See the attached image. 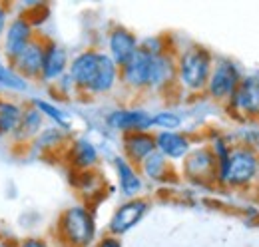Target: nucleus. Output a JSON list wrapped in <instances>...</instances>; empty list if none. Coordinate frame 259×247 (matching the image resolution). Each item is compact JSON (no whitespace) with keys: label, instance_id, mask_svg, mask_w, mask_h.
<instances>
[{"label":"nucleus","instance_id":"cd10ccee","mask_svg":"<svg viewBox=\"0 0 259 247\" xmlns=\"http://www.w3.org/2000/svg\"><path fill=\"white\" fill-rule=\"evenodd\" d=\"M140 50H144L152 56H160V54L176 50V44L171 42V38L167 34H156V36H146L144 40H140Z\"/></svg>","mask_w":259,"mask_h":247},{"label":"nucleus","instance_id":"4468645a","mask_svg":"<svg viewBox=\"0 0 259 247\" xmlns=\"http://www.w3.org/2000/svg\"><path fill=\"white\" fill-rule=\"evenodd\" d=\"M148 94L162 98L176 94V50L154 56Z\"/></svg>","mask_w":259,"mask_h":247},{"label":"nucleus","instance_id":"f03ea898","mask_svg":"<svg viewBox=\"0 0 259 247\" xmlns=\"http://www.w3.org/2000/svg\"><path fill=\"white\" fill-rule=\"evenodd\" d=\"M215 56L201 44H186L176 48V94L199 98L205 92Z\"/></svg>","mask_w":259,"mask_h":247},{"label":"nucleus","instance_id":"b1692460","mask_svg":"<svg viewBox=\"0 0 259 247\" xmlns=\"http://www.w3.org/2000/svg\"><path fill=\"white\" fill-rule=\"evenodd\" d=\"M24 104L14 100L12 96H0V140H12Z\"/></svg>","mask_w":259,"mask_h":247},{"label":"nucleus","instance_id":"7ed1b4c3","mask_svg":"<svg viewBox=\"0 0 259 247\" xmlns=\"http://www.w3.org/2000/svg\"><path fill=\"white\" fill-rule=\"evenodd\" d=\"M259 180V152L243 144H233L224 161L218 163L215 187L226 191H253Z\"/></svg>","mask_w":259,"mask_h":247},{"label":"nucleus","instance_id":"f704fd0d","mask_svg":"<svg viewBox=\"0 0 259 247\" xmlns=\"http://www.w3.org/2000/svg\"><path fill=\"white\" fill-rule=\"evenodd\" d=\"M6 58H4V54H2V50H0V64H6Z\"/></svg>","mask_w":259,"mask_h":247},{"label":"nucleus","instance_id":"4c0bfd02","mask_svg":"<svg viewBox=\"0 0 259 247\" xmlns=\"http://www.w3.org/2000/svg\"><path fill=\"white\" fill-rule=\"evenodd\" d=\"M0 241H2V235H0Z\"/></svg>","mask_w":259,"mask_h":247},{"label":"nucleus","instance_id":"9b49d317","mask_svg":"<svg viewBox=\"0 0 259 247\" xmlns=\"http://www.w3.org/2000/svg\"><path fill=\"white\" fill-rule=\"evenodd\" d=\"M60 161H64L70 172H90L100 168L102 155L88 136H72Z\"/></svg>","mask_w":259,"mask_h":247},{"label":"nucleus","instance_id":"bb28decb","mask_svg":"<svg viewBox=\"0 0 259 247\" xmlns=\"http://www.w3.org/2000/svg\"><path fill=\"white\" fill-rule=\"evenodd\" d=\"M184 128V116L178 110L165 108L152 114V132H176Z\"/></svg>","mask_w":259,"mask_h":247},{"label":"nucleus","instance_id":"412c9836","mask_svg":"<svg viewBox=\"0 0 259 247\" xmlns=\"http://www.w3.org/2000/svg\"><path fill=\"white\" fill-rule=\"evenodd\" d=\"M46 128V120L42 118V114L36 110L32 102H26L24 108H22V116H20V122L18 128L12 136V146L14 148H20V150H28L30 144L38 138V134Z\"/></svg>","mask_w":259,"mask_h":247},{"label":"nucleus","instance_id":"f8f14e48","mask_svg":"<svg viewBox=\"0 0 259 247\" xmlns=\"http://www.w3.org/2000/svg\"><path fill=\"white\" fill-rule=\"evenodd\" d=\"M152 60L154 56L138 50V54L120 68V88L128 90L130 94L144 96L150 88V74H152Z\"/></svg>","mask_w":259,"mask_h":247},{"label":"nucleus","instance_id":"c9c22d12","mask_svg":"<svg viewBox=\"0 0 259 247\" xmlns=\"http://www.w3.org/2000/svg\"><path fill=\"white\" fill-rule=\"evenodd\" d=\"M255 195H257V199H259V180H257V187H255Z\"/></svg>","mask_w":259,"mask_h":247},{"label":"nucleus","instance_id":"39448f33","mask_svg":"<svg viewBox=\"0 0 259 247\" xmlns=\"http://www.w3.org/2000/svg\"><path fill=\"white\" fill-rule=\"evenodd\" d=\"M178 174L182 180L192 185L201 187H215L218 176V159L209 150L207 142H199L192 148V152L184 157V161L178 166Z\"/></svg>","mask_w":259,"mask_h":247},{"label":"nucleus","instance_id":"6ab92c4d","mask_svg":"<svg viewBox=\"0 0 259 247\" xmlns=\"http://www.w3.org/2000/svg\"><path fill=\"white\" fill-rule=\"evenodd\" d=\"M44 48H46V38L38 36L32 42L12 60L8 62L16 74H20L28 82H38L40 80V70H42V60H44Z\"/></svg>","mask_w":259,"mask_h":247},{"label":"nucleus","instance_id":"1a4fd4ad","mask_svg":"<svg viewBox=\"0 0 259 247\" xmlns=\"http://www.w3.org/2000/svg\"><path fill=\"white\" fill-rule=\"evenodd\" d=\"M104 124L120 136L134 132H152V112L144 106H116L106 112Z\"/></svg>","mask_w":259,"mask_h":247},{"label":"nucleus","instance_id":"a211bd4d","mask_svg":"<svg viewBox=\"0 0 259 247\" xmlns=\"http://www.w3.org/2000/svg\"><path fill=\"white\" fill-rule=\"evenodd\" d=\"M112 170H114V176H116L118 191L122 193L124 199L142 197L144 195L146 182H144L140 170L134 163H130L124 155L116 154L112 157Z\"/></svg>","mask_w":259,"mask_h":247},{"label":"nucleus","instance_id":"393cba45","mask_svg":"<svg viewBox=\"0 0 259 247\" xmlns=\"http://www.w3.org/2000/svg\"><path fill=\"white\" fill-rule=\"evenodd\" d=\"M32 104L36 106V110L42 114V118L46 122H50L52 126L66 130V132H72V116L62 110L58 104L50 102V100H42V98H34Z\"/></svg>","mask_w":259,"mask_h":247},{"label":"nucleus","instance_id":"dca6fc26","mask_svg":"<svg viewBox=\"0 0 259 247\" xmlns=\"http://www.w3.org/2000/svg\"><path fill=\"white\" fill-rule=\"evenodd\" d=\"M70 52L56 40L46 38V48H44V60H42V70H40V80L46 86H54L62 76L68 74L70 66Z\"/></svg>","mask_w":259,"mask_h":247},{"label":"nucleus","instance_id":"ddd939ff","mask_svg":"<svg viewBox=\"0 0 259 247\" xmlns=\"http://www.w3.org/2000/svg\"><path fill=\"white\" fill-rule=\"evenodd\" d=\"M140 50V38L136 36V32L116 24L106 32V44H104V52L112 58V62L122 68L124 64H128Z\"/></svg>","mask_w":259,"mask_h":247},{"label":"nucleus","instance_id":"20e7f679","mask_svg":"<svg viewBox=\"0 0 259 247\" xmlns=\"http://www.w3.org/2000/svg\"><path fill=\"white\" fill-rule=\"evenodd\" d=\"M96 239L98 221L94 208L80 201L62 210L54 225L56 247H92Z\"/></svg>","mask_w":259,"mask_h":247},{"label":"nucleus","instance_id":"2f4dec72","mask_svg":"<svg viewBox=\"0 0 259 247\" xmlns=\"http://www.w3.org/2000/svg\"><path fill=\"white\" fill-rule=\"evenodd\" d=\"M10 18H12V12H10V4H6V2H0V40H2L4 32H6V26H8Z\"/></svg>","mask_w":259,"mask_h":247},{"label":"nucleus","instance_id":"0eeeda50","mask_svg":"<svg viewBox=\"0 0 259 247\" xmlns=\"http://www.w3.org/2000/svg\"><path fill=\"white\" fill-rule=\"evenodd\" d=\"M241 66L231 58H215L203 96L215 104H226L243 78Z\"/></svg>","mask_w":259,"mask_h":247},{"label":"nucleus","instance_id":"5701e85b","mask_svg":"<svg viewBox=\"0 0 259 247\" xmlns=\"http://www.w3.org/2000/svg\"><path fill=\"white\" fill-rule=\"evenodd\" d=\"M144 182H150V184H158L165 185L171 184L176 180H180V174H178V166L169 163L162 154L154 152L148 159H144L140 166H138Z\"/></svg>","mask_w":259,"mask_h":247},{"label":"nucleus","instance_id":"473e14b6","mask_svg":"<svg viewBox=\"0 0 259 247\" xmlns=\"http://www.w3.org/2000/svg\"><path fill=\"white\" fill-rule=\"evenodd\" d=\"M92 247H124L122 243V239H118V237H112V235H102V237H98L96 243Z\"/></svg>","mask_w":259,"mask_h":247},{"label":"nucleus","instance_id":"9d476101","mask_svg":"<svg viewBox=\"0 0 259 247\" xmlns=\"http://www.w3.org/2000/svg\"><path fill=\"white\" fill-rule=\"evenodd\" d=\"M38 28L30 22V18L24 14V12H16L12 14L6 32L0 40V50L4 54V58L10 62L12 58H16L34 38H38Z\"/></svg>","mask_w":259,"mask_h":247},{"label":"nucleus","instance_id":"e433bc0d","mask_svg":"<svg viewBox=\"0 0 259 247\" xmlns=\"http://www.w3.org/2000/svg\"><path fill=\"white\" fill-rule=\"evenodd\" d=\"M255 223H257V225H259V217H257V219H255Z\"/></svg>","mask_w":259,"mask_h":247},{"label":"nucleus","instance_id":"aec40b11","mask_svg":"<svg viewBox=\"0 0 259 247\" xmlns=\"http://www.w3.org/2000/svg\"><path fill=\"white\" fill-rule=\"evenodd\" d=\"M72 140V132H66V130H60L56 126H46L38 138L30 144L28 150H32L38 157H56V159H62V154H64L66 146L70 144Z\"/></svg>","mask_w":259,"mask_h":247},{"label":"nucleus","instance_id":"c756f323","mask_svg":"<svg viewBox=\"0 0 259 247\" xmlns=\"http://www.w3.org/2000/svg\"><path fill=\"white\" fill-rule=\"evenodd\" d=\"M54 92L58 94L60 98H74V96H78V92H76V88H74V84H72V80H70V76L66 74V76H62L54 86H50Z\"/></svg>","mask_w":259,"mask_h":247},{"label":"nucleus","instance_id":"c85d7f7f","mask_svg":"<svg viewBox=\"0 0 259 247\" xmlns=\"http://www.w3.org/2000/svg\"><path fill=\"white\" fill-rule=\"evenodd\" d=\"M235 144H243V146L253 148L255 152H259V122L239 124Z\"/></svg>","mask_w":259,"mask_h":247},{"label":"nucleus","instance_id":"6e6552de","mask_svg":"<svg viewBox=\"0 0 259 247\" xmlns=\"http://www.w3.org/2000/svg\"><path fill=\"white\" fill-rule=\"evenodd\" d=\"M152 201L148 197H132V199H124L122 203H118L112 212V216L106 223V233L112 237L122 239L124 235H128L132 229H136L146 216L150 214Z\"/></svg>","mask_w":259,"mask_h":247},{"label":"nucleus","instance_id":"f257e3e1","mask_svg":"<svg viewBox=\"0 0 259 247\" xmlns=\"http://www.w3.org/2000/svg\"><path fill=\"white\" fill-rule=\"evenodd\" d=\"M68 76L78 96L106 98L120 88V68L96 46L84 48L70 58Z\"/></svg>","mask_w":259,"mask_h":247},{"label":"nucleus","instance_id":"2eb2a0df","mask_svg":"<svg viewBox=\"0 0 259 247\" xmlns=\"http://www.w3.org/2000/svg\"><path fill=\"white\" fill-rule=\"evenodd\" d=\"M154 140H156V152L162 154L174 166H180L184 161V157L190 154L192 148L195 146L194 136L184 130L154 132Z\"/></svg>","mask_w":259,"mask_h":247},{"label":"nucleus","instance_id":"4be33fe9","mask_svg":"<svg viewBox=\"0 0 259 247\" xmlns=\"http://www.w3.org/2000/svg\"><path fill=\"white\" fill-rule=\"evenodd\" d=\"M120 150L130 163H134L136 168L148 159L150 155L156 152V140H154V132H134L120 136Z\"/></svg>","mask_w":259,"mask_h":247},{"label":"nucleus","instance_id":"f3484780","mask_svg":"<svg viewBox=\"0 0 259 247\" xmlns=\"http://www.w3.org/2000/svg\"><path fill=\"white\" fill-rule=\"evenodd\" d=\"M70 184L74 185L76 193L80 195L82 203L94 205L98 203L110 189L106 176L100 170H90V172H70Z\"/></svg>","mask_w":259,"mask_h":247},{"label":"nucleus","instance_id":"7c9ffc66","mask_svg":"<svg viewBox=\"0 0 259 247\" xmlns=\"http://www.w3.org/2000/svg\"><path fill=\"white\" fill-rule=\"evenodd\" d=\"M18 247H56L48 237L42 235H28L24 239H18Z\"/></svg>","mask_w":259,"mask_h":247},{"label":"nucleus","instance_id":"a878e982","mask_svg":"<svg viewBox=\"0 0 259 247\" xmlns=\"http://www.w3.org/2000/svg\"><path fill=\"white\" fill-rule=\"evenodd\" d=\"M30 88V82L24 80L20 74H16L12 70V66L6 62V64H0V96L4 94H24L28 92Z\"/></svg>","mask_w":259,"mask_h":247},{"label":"nucleus","instance_id":"72a5a7b5","mask_svg":"<svg viewBox=\"0 0 259 247\" xmlns=\"http://www.w3.org/2000/svg\"><path fill=\"white\" fill-rule=\"evenodd\" d=\"M0 247H18V239H14V237H2Z\"/></svg>","mask_w":259,"mask_h":247},{"label":"nucleus","instance_id":"423d86ee","mask_svg":"<svg viewBox=\"0 0 259 247\" xmlns=\"http://www.w3.org/2000/svg\"><path fill=\"white\" fill-rule=\"evenodd\" d=\"M224 110L229 118L237 124L257 122L259 120V74H243L239 86L231 98L224 104Z\"/></svg>","mask_w":259,"mask_h":247},{"label":"nucleus","instance_id":"58836bf2","mask_svg":"<svg viewBox=\"0 0 259 247\" xmlns=\"http://www.w3.org/2000/svg\"><path fill=\"white\" fill-rule=\"evenodd\" d=\"M257 122H259V120H257Z\"/></svg>","mask_w":259,"mask_h":247}]
</instances>
